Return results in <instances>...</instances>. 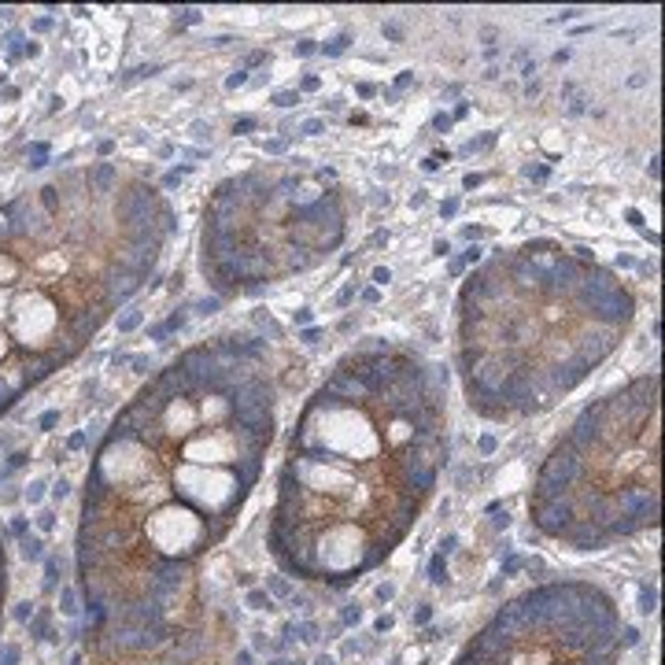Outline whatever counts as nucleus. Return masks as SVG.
<instances>
[{
    "mask_svg": "<svg viewBox=\"0 0 665 665\" xmlns=\"http://www.w3.org/2000/svg\"><path fill=\"white\" fill-rule=\"evenodd\" d=\"M481 182H484L481 174H466V178H462V189H477Z\"/></svg>",
    "mask_w": 665,
    "mask_h": 665,
    "instance_id": "obj_33",
    "label": "nucleus"
},
{
    "mask_svg": "<svg viewBox=\"0 0 665 665\" xmlns=\"http://www.w3.org/2000/svg\"><path fill=\"white\" fill-rule=\"evenodd\" d=\"M433 130H451V115H436Z\"/></svg>",
    "mask_w": 665,
    "mask_h": 665,
    "instance_id": "obj_36",
    "label": "nucleus"
},
{
    "mask_svg": "<svg viewBox=\"0 0 665 665\" xmlns=\"http://www.w3.org/2000/svg\"><path fill=\"white\" fill-rule=\"evenodd\" d=\"M266 152H285V141H266Z\"/></svg>",
    "mask_w": 665,
    "mask_h": 665,
    "instance_id": "obj_50",
    "label": "nucleus"
},
{
    "mask_svg": "<svg viewBox=\"0 0 665 665\" xmlns=\"http://www.w3.org/2000/svg\"><path fill=\"white\" fill-rule=\"evenodd\" d=\"M71 451H78V448H85V433H74L71 436V444H67Z\"/></svg>",
    "mask_w": 665,
    "mask_h": 665,
    "instance_id": "obj_41",
    "label": "nucleus"
},
{
    "mask_svg": "<svg viewBox=\"0 0 665 665\" xmlns=\"http://www.w3.org/2000/svg\"><path fill=\"white\" fill-rule=\"evenodd\" d=\"M218 532L211 529V521L204 514H196L185 503H159L148 510L145 518V540L159 558L167 562H185V558L200 555Z\"/></svg>",
    "mask_w": 665,
    "mask_h": 665,
    "instance_id": "obj_1",
    "label": "nucleus"
},
{
    "mask_svg": "<svg viewBox=\"0 0 665 665\" xmlns=\"http://www.w3.org/2000/svg\"><path fill=\"white\" fill-rule=\"evenodd\" d=\"M322 392H326V396H333V399H340V403H370V399H374V392L366 388L363 377L344 374V370H333V374L326 377Z\"/></svg>",
    "mask_w": 665,
    "mask_h": 665,
    "instance_id": "obj_4",
    "label": "nucleus"
},
{
    "mask_svg": "<svg viewBox=\"0 0 665 665\" xmlns=\"http://www.w3.org/2000/svg\"><path fill=\"white\" fill-rule=\"evenodd\" d=\"M466 115H470V104H466V100H462L459 108H455V115H451V122H455V119H466Z\"/></svg>",
    "mask_w": 665,
    "mask_h": 665,
    "instance_id": "obj_42",
    "label": "nucleus"
},
{
    "mask_svg": "<svg viewBox=\"0 0 665 665\" xmlns=\"http://www.w3.org/2000/svg\"><path fill=\"white\" fill-rule=\"evenodd\" d=\"M200 19H204V12H200V8H182V12H174V23H178V26H196Z\"/></svg>",
    "mask_w": 665,
    "mask_h": 665,
    "instance_id": "obj_11",
    "label": "nucleus"
},
{
    "mask_svg": "<svg viewBox=\"0 0 665 665\" xmlns=\"http://www.w3.org/2000/svg\"><path fill=\"white\" fill-rule=\"evenodd\" d=\"M241 85H248V71H233L230 78H226V89H241Z\"/></svg>",
    "mask_w": 665,
    "mask_h": 665,
    "instance_id": "obj_18",
    "label": "nucleus"
},
{
    "mask_svg": "<svg viewBox=\"0 0 665 665\" xmlns=\"http://www.w3.org/2000/svg\"><path fill=\"white\" fill-rule=\"evenodd\" d=\"M385 37H392V41H403V30H399L396 23H385Z\"/></svg>",
    "mask_w": 665,
    "mask_h": 665,
    "instance_id": "obj_35",
    "label": "nucleus"
},
{
    "mask_svg": "<svg viewBox=\"0 0 665 665\" xmlns=\"http://www.w3.org/2000/svg\"><path fill=\"white\" fill-rule=\"evenodd\" d=\"M185 326V315H170L167 322H163V333H174V329Z\"/></svg>",
    "mask_w": 665,
    "mask_h": 665,
    "instance_id": "obj_28",
    "label": "nucleus"
},
{
    "mask_svg": "<svg viewBox=\"0 0 665 665\" xmlns=\"http://www.w3.org/2000/svg\"><path fill=\"white\" fill-rule=\"evenodd\" d=\"M492 145H496V133H484V137H477V141L466 145V152H481V148H492Z\"/></svg>",
    "mask_w": 665,
    "mask_h": 665,
    "instance_id": "obj_17",
    "label": "nucleus"
},
{
    "mask_svg": "<svg viewBox=\"0 0 665 665\" xmlns=\"http://www.w3.org/2000/svg\"><path fill=\"white\" fill-rule=\"evenodd\" d=\"M525 178H529V182H547V178H551V167H547V163H529V167H525Z\"/></svg>",
    "mask_w": 665,
    "mask_h": 665,
    "instance_id": "obj_12",
    "label": "nucleus"
},
{
    "mask_svg": "<svg viewBox=\"0 0 665 665\" xmlns=\"http://www.w3.org/2000/svg\"><path fill=\"white\" fill-rule=\"evenodd\" d=\"M237 133H252L255 130V119L252 115H244V119H237V126H233Z\"/></svg>",
    "mask_w": 665,
    "mask_h": 665,
    "instance_id": "obj_30",
    "label": "nucleus"
},
{
    "mask_svg": "<svg viewBox=\"0 0 665 665\" xmlns=\"http://www.w3.org/2000/svg\"><path fill=\"white\" fill-rule=\"evenodd\" d=\"M56 422H60V414H56V411L41 414V429H49V425H56Z\"/></svg>",
    "mask_w": 665,
    "mask_h": 665,
    "instance_id": "obj_38",
    "label": "nucleus"
},
{
    "mask_svg": "<svg viewBox=\"0 0 665 665\" xmlns=\"http://www.w3.org/2000/svg\"><path fill=\"white\" fill-rule=\"evenodd\" d=\"M259 63H266V52H252V56H248V67H259ZM248 67H244V71H248Z\"/></svg>",
    "mask_w": 665,
    "mask_h": 665,
    "instance_id": "obj_40",
    "label": "nucleus"
},
{
    "mask_svg": "<svg viewBox=\"0 0 665 665\" xmlns=\"http://www.w3.org/2000/svg\"><path fill=\"white\" fill-rule=\"evenodd\" d=\"M381 244H388V233H374L370 237V248H381Z\"/></svg>",
    "mask_w": 665,
    "mask_h": 665,
    "instance_id": "obj_46",
    "label": "nucleus"
},
{
    "mask_svg": "<svg viewBox=\"0 0 665 665\" xmlns=\"http://www.w3.org/2000/svg\"><path fill=\"white\" fill-rule=\"evenodd\" d=\"M577 15H584V8H566V12H558V15H555V23H573Z\"/></svg>",
    "mask_w": 665,
    "mask_h": 665,
    "instance_id": "obj_26",
    "label": "nucleus"
},
{
    "mask_svg": "<svg viewBox=\"0 0 665 665\" xmlns=\"http://www.w3.org/2000/svg\"><path fill=\"white\" fill-rule=\"evenodd\" d=\"M411 82H414V74H411V71H403V74H399V78H396V89H407V85H411Z\"/></svg>",
    "mask_w": 665,
    "mask_h": 665,
    "instance_id": "obj_39",
    "label": "nucleus"
},
{
    "mask_svg": "<svg viewBox=\"0 0 665 665\" xmlns=\"http://www.w3.org/2000/svg\"><path fill=\"white\" fill-rule=\"evenodd\" d=\"M462 237H466L470 244H477L484 237V230H481V226H466V230H462Z\"/></svg>",
    "mask_w": 665,
    "mask_h": 665,
    "instance_id": "obj_29",
    "label": "nucleus"
},
{
    "mask_svg": "<svg viewBox=\"0 0 665 665\" xmlns=\"http://www.w3.org/2000/svg\"><path fill=\"white\" fill-rule=\"evenodd\" d=\"M440 215H444V218L459 215V200H455V196H451V200H444V204H440Z\"/></svg>",
    "mask_w": 665,
    "mask_h": 665,
    "instance_id": "obj_23",
    "label": "nucleus"
},
{
    "mask_svg": "<svg viewBox=\"0 0 665 665\" xmlns=\"http://www.w3.org/2000/svg\"><path fill=\"white\" fill-rule=\"evenodd\" d=\"M296 326H311V322H315V311H307V307H300V311H296Z\"/></svg>",
    "mask_w": 665,
    "mask_h": 665,
    "instance_id": "obj_27",
    "label": "nucleus"
},
{
    "mask_svg": "<svg viewBox=\"0 0 665 665\" xmlns=\"http://www.w3.org/2000/svg\"><path fill=\"white\" fill-rule=\"evenodd\" d=\"M481 259H484V248H481V244H470V248L462 252V266H477Z\"/></svg>",
    "mask_w": 665,
    "mask_h": 665,
    "instance_id": "obj_14",
    "label": "nucleus"
},
{
    "mask_svg": "<svg viewBox=\"0 0 665 665\" xmlns=\"http://www.w3.org/2000/svg\"><path fill=\"white\" fill-rule=\"evenodd\" d=\"M85 189L93 196H111L119 189V170L115 163H97V167L85 170Z\"/></svg>",
    "mask_w": 665,
    "mask_h": 665,
    "instance_id": "obj_6",
    "label": "nucleus"
},
{
    "mask_svg": "<svg viewBox=\"0 0 665 665\" xmlns=\"http://www.w3.org/2000/svg\"><path fill=\"white\" fill-rule=\"evenodd\" d=\"M363 300H366V303H377V300H381V289H366Z\"/></svg>",
    "mask_w": 665,
    "mask_h": 665,
    "instance_id": "obj_49",
    "label": "nucleus"
},
{
    "mask_svg": "<svg viewBox=\"0 0 665 665\" xmlns=\"http://www.w3.org/2000/svg\"><path fill=\"white\" fill-rule=\"evenodd\" d=\"M388 281H392V270H388V266H377L374 270V289H385Z\"/></svg>",
    "mask_w": 665,
    "mask_h": 665,
    "instance_id": "obj_19",
    "label": "nucleus"
},
{
    "mask_svg": "<svg viewBox=\"0 0 665 665\" xmlns=\"http://www.w3.org/2000/svg\"><path fill=\"white\" fill-rule=\"evenodd\" d=\"M41 488H45V484H41V481L30 484V492H26V496H30V503H37V499H41Z\"/></svg>",
    "mask_w": 665,
    "mask_h": 665,
    "instance_id": "obj_43",
    "label": "nucleus"
},
{
    "mask_svg": "<svg viewBox=\"0 0 665 665\" xmlns=\"http://www.w3.org/2000/svg\"><path fill=\"white\" fill-rule=\"evenodd\" d=\"M318 85H322V82H318L315 74H311V78H303V85H300V89H303V93H315Z\"/></svg>",
    "mask_w": 665,
    "mask_h": 665,
    "instance_id": "obj_37",
    "label": "nucleus"
},
{
    "mask_svg": "<svg viewBox=\"0 0 665 665\" xmlns=\"http://www.w3.org/2000/svg\"><path fill=\"white\" fill-rule=\"evenodd\" d=\"M322 130H326V122H322V119H307V122H303V126H300L303 137H318V133H322Z\"/></svg>",
    "mask_w": 665,
    "mask_h": 665,
    "instance_id": "obj_16",
    "label": "nucleus"
},
{
    "mask_svg": "<svg viewBox=\"0 0 665 665\" xmlns=\"http://www.w3.org/2000/svg\"><path fill=\"white\" fill-rule=\"evenodd\" d=\"M592 370H595L592 363H584L581 355H573V359H566V363L544 366V377H547V388H551L555 396H566V392H573V388L581 385Z\"/></svg>",
    "mask_w": 665,
    "mask_h": 665,
    "instance_id": "obj_3",
    "label": "nucleus"
},
{
    "mask_svg": "<svg viewBox=\"0 0 665 665\" xmlns=\"http://www.w3.org/2000/svg\"><path fill=\"white\" fill-rule=\"evenodd\" d=\"M351 300H355V281H351V285H344V289H340V296H337L340 307H348Z\"/></svg>",
    "mask_w": 665,
    "mask_h": 665,
    "instance_id": "obj_25",
    "label": "nucleus"
},
{
    "mask_svg": "<svg viewBox=\"0 0 665 665\" xmlns=\"http://www.w3.org/2000/svg\"><path fill=\"white\" fill-rule=\"evenodd\" d=\"M248 606H255V610H270V595L252 592V595H248Z\"/></svg>",
    "mask_w": 665,
    "mask_h": 665,
    "instance_id": "obj_21",
    "label": "nucleus"
},
{
    "mask_svg": "<svg viewBox=\"0 0 665 665\" xmlns=\"http://www.w3.org/2000/svg\"><path fill=\"white\" fill-rule=\"evenodd\" d=\"M433 252H436V255H451V244H448V241H436Z\"/></svg>",
    "mask_w": 665,
    "mask_h": 665,
    "instance_id": "obj_47",
    "label": "nucleus"
},
{
    "mask_svg": "<svg viewBox=\"0 0 665 665\" xmlns=\"http://www.w3.org/2000/svg\"><path fill=\"white\" fill-rule=\"evenodd\" d=\"M274 104H278V108H296V104H300V89H285V93H278Z\"/></svg>",
    "mask_w": 665,
    "mask_h": 665,
    "instance_id": "obj_13",
    "label": "nucleus"
},
{
    "mask_svg": "<svg viewBox=\"0 0 665 665\" xmlns=\"http://www.w3.org/2000/svg\"><path fill=\"white\" fill-rule=\"evenodd\" d=\"M448 270H451V278H462V274H466V266H462V259H451Z\"/></svg>",
    "mask_w": 665,
    "mask_h": 665,
    "instance_id": "obj_34",
    "label": "nucleus"
},
{
    "mask_svg": "<svg viewBox=\"0 0 665 665\" xmlns=\"http://www.w3.org/2000/svg\"><path fill=\"white\" fill-rule=\"evenodd\" d=\"M625 218H629L632 226H636V230H647V226H643V215L640 211H636V207H629V211H625Z\"/></svg>",
    "mask_w": 665,
    "mask_h": 665,
    "instance_id": "obj_32",
    "label": "nucleus"
},
{
    "mask_svg": "<svg viewBox=\"0 0 665 665\" xmlns=\"http://www.w3.org/2000/svg\"><path fill=\"white\" fill-rule=\"evenodd\" d=\"M67 488H71V484H67V481H60V484H56V488H52V496H56V499H63V496H67Z\"/></svg>",
    "mask_w": 665,
    "mask_h": 665,
    "instance_id": "obj_48",
    "label": "nucleus"
},
{
    "mask_svg": "<svg viewBox=\"0 0 665 665\" xmlns=\"http://www.w3.org/2000/svg\"><path fill=\"white\" fill-rule=\"evenodd\" d=\"M30 156H34V163H30V167H45V163H49V145H30Z\"/></svg>",
    "mask_w": 665,
    "mask_h": 665,
    "instance_id": "obj_15",
    "label": "nucleus"
},
{
    "mask_svg": "<svg viewBox=\"0 0 665 665\" xmlns=\"http://www.w3.org/2000/svg\"><path fill=\"white\" fill-rule=\"evenodd\" d=\"M621 344V329H614V326H588L573 337V351L581 355L584 363H592V366H599L606 359V355H614V348Z\"/></svg>",
    "mask_w": 665,
    "mask_h": 665,
    "instance_id": "obj_2",
    "label": "nucleus"
},
{
    "mask_svg": "<svg viewBox=\"0 0 665 665\" xmlns=\"http://www.w3.org/2000/svg\"><path fill=\"white\" fill-rule=\"evenodd\" d=\"M658 163H662V159H658V156H651V163H647V174H651V178H658V170H662V167H658Z\"/></svg>",
    "mask_w": 665,
    "mask_h": 665,
    "instance_id": "obj_45",
    "label": "nucleus"
},
{
    "mask_svg": "<svg viewBox=\"0 0 665 665\" xmlns=\"http://www.w3.org/2000/svg\"><path fill=\"white\" fill-rule=\"evenodd\" d=\"M218 303H222V300H218V296H207V300H200V303H196V307H200V311H204V315H215V311H218Z\"/></svg>",
    "mask_w": 665,
    "mask_h": 665,
    "instance_id": "obj_24",
    "label": "nucleus"
},
{
    "mask_svg": "<svg viewBox=\"0 0 665 665\" xmlns=\"http://www.w3.org/2000/svg\"><path fill=\"white\" fill-rule=\"evenodd\" d=\"M525 97H529V100L540 97V82H529V85H525Z\"/></svg>",
    "mask_w": 665,
    "mask_h": 665,
    "instance_id": "obj_44",
    "label": "nucleus"
},
{
    "mask_svg": "<svg viewBox=\"0 0 665 665\" xmlns=\"http://www.w3.org/2000/svg\"><path fill=\"white\" fill-rule=\"evenodd\" d=\"M348 41H351V34L344 30V34H337L333 41H326V45H322V52H326V56H340V52L348 49Z\"/></svg>",
    "mask_w": 665,
    "mask_h": 665,
    "instance_id": "obj_10",
    "label": "nucleus"
},
{
    "mask_svg": "<svg viewBox=\"0 0 665 665\" xmlns=\"http://www.w3.org/2000/svg\"><path fill=\"white\" fill-rule=\"evenodd\" d=\"M470 396V407L481 418H488V422H507V418H514V411H510V403L503 396H492V392H466Z\"/></svg>",
    "mask_w": 665,
    "mask_h": 665,
    "instance_id": "obj_5",
    "label": "nucleus"
},
{
    "mask_svg": "<svg viewBox=\"0 0 665 665\" xmlns=\"http://www.w3.org/2000/svg\"><path fill=\"white\" fill-rule=\"evenodd\" d=\"M558 248H562V244L551 241V237H536V241L521 244L518 252H521V255H536V252H558Z\"/></svg>",
    "mask_w": 665,
    "mask_h": 665,
    "instance_id": "obj_8",
    "label": "nucleus"
},
{
    "mask_svg": "<svg viewBox=\"0 0 665 665\" xmlns=\"http://www.w3.org/2000/svg\"><path fill=\"white\" fill-rule=\"evenodd\" d=\"M318 665H333V658H318Z\"/></svg>",
    "mask_w": 665,
    "mask_h": 665,
    "instance_id": "obj_53",
    "label": "nucleus"
},
{
    "mask_svg": "<svg viewBox=\"0 0 665 665\" xmlns=\"http://www.w3.org/2000/svg\"><path fill=\"white\" fill-rule=\"evenodd\" d=\"M477 451H481V455H492V451H496V436L484 433L481 440H477Z\"/></svg>",
    "mask_w": 665,
    "mask_h": 665,
    "instance_id": "obj_20",
    "label": "nucleus"
},
{
    "mask_svg": "<svg viewBox=\"0 0 665 665\" xmlns=\"http://www.w3.org/2000/svg\"><path fill=\"white\" fill-rule=\"evenodd\" d=\"M643 82H647V74H632V78H629V85H632V89H640Z\"/></svg>",
    "mask_w": 665,
    "mask_h": 665,
    "instance_id": "obj_52",
    "label": "nucleus"
},
{
    "mask_svg": "<svg viewBox=\"0 0 665 665\" xmlns=\"http://www.w3.org/2000/svg\"><path fill=\"white\" fill-rule=\"evenodd\" d=\"M300 340H303V344H318V340H322V329H315V326L303 329V337H300Z\"/></svg>",
    "mask_w": 665,
    "mask_h": 665,
    "instance_id": "obj_31",
    "label": "nucleus"
},
{
    "mask_svg": "<svg viewBox=\"0 0 665 665\" xmlns=\"http://www.w3.org/2000/svg\"><path fill=\"white\" fill-rule=\"evenodd\" d=\"M141 322H145V311H137V307H130V311H126V315L119 318V333H133V329L141 326Z\"/></svg>",
    "mask_w": 665,
    "mask_h": 665,
    "instance_id": "obj_9",
    "label": "nucleus"
},
{
    "mask_svg": "<svg viewBox=\"0 0 665 665\" xmlns=\"http://www.w3.org/2000/svg\"><path fill=\"white\" fill-rule=\"evenodd\" d=\"M49 26H52V19H37V23H34V30H37V34H45V30H49Z\"/></svg>",
    "mask_w": 665,
    "mask_h": 665,
    "instance_id": "obj_51",
    "label": "nucleus"
},
{
    "mask_svg": "<svg viewBox=\"0 0 665 665\" xmlns=\"http://www.w3.org/2000/svg\"><path fill=\"white\" fill-rule=\"evenodd\" d=\"M315 52H318V41H300V45H296V56H300V60L315 56Z\"/></svg>",
    "mask_w": 665,
    "mask_h": 665,
    "instance_id": "obj_22",
    "label": "nucleus"
},
{
    "mask_svg": "<svg viewBox=\"0 0 665 665\" xmlns=\"http://www.w3.org/2000/svg\"><path fill=\"white\" fill-rule=\"evenodd\" d=\"M562 104H566V115H573V119H581L584 111H588V93H584L581 85H573V82H566L562 85Z\"/></svg>",
    "mask_w": 665,
    "mask_h": 665,
    "instance_id": "obj_7",
    "label": "nucleus"
}]
</instances>
